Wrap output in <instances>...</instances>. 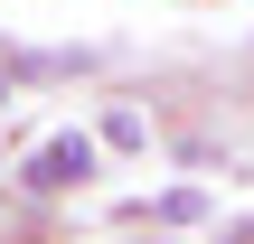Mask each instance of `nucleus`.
I'll return each mask as SVG.
<instances>
[{
  "instance_id": "obj_3",
  "label": "nucleus",
  "mask_w": 254,
  "mask_h": 244,
  "mask_svg": "<svg viewBox=\"0 0 254 244\" xmlns=\"http://www.w3.org/2000/svg\"><path fill=\"white\" fill-rule=\"evenodd\" d=\"M217 244H254V216H236V226H226V235H217Z\"/></svg>"
},
{
  "instance_id": "obj_1",
  "label": "nucleus",
  "mask_w": 254,
  "mask_h": 244,
  "mask_svg": "<svg viewBox=\"0 0 254 244\" xmlns=\"http://www.w3.org/2000/svg\"><path fill=\"white\" fill-rule=\"evenodd\" d=\"M85 179H94V141H85V132H57V141L28 160L19 188H28V197H66V188H85Z\"/></svg>"
},
{
  "instance_id": "obj_4",
  "label": "nucleus",
  "mask_w": 254,
  "mask_h": 244,
  "mask_svg": "<svg viewBox=\"0 0 254 244\" xmlns=\"http://www.w3.org/2000/svg\"><path fill=\"white\" fill-rule=\"evenodd\" d=\"M9 103H19V94H9V66H0V113H9Z\"/></svg>"
},
{
  "instance_id": "obj_2",
  "label": "nucleus",
  "mask_w": 254,
  "mask_h": 244,
  "mask_svg": "<svg viewBox=\"0 0 254 244\" xmlns=\"http://www.w3.org/2000/svg\"><path fill=\"white\" fill-rule=\"evenodd\" d=\"M151 132H141V113H104V150H141Z\"/></svg>"
}]
</instances>
